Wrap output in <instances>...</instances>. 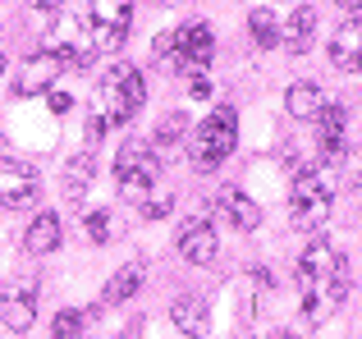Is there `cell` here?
I'll use <instances>...</instances> for the list:
<instances>
[{
	"instance_id": "obj_23",
	"label": "cell",
	"mask_w": 362,
	"mask_h": 339,
	"mask_svg": "<svg viewBox=\"0 0 362 339\" xmlns=\"http://www.w3.org/2000/svg\"><path fill=\"white\" fill-rule=\"evenodd\" d=\"M247 28H252V37H257V46H275L280 42V18L271 14V9H252V14H247Z\"/></svg>"
},
{
	"instance_id": "obj_20",
	"label": "cell",
	"mask_w": 362,
	"mask_h": 339,
	"mask_svg": "<svg viewBox=\"0 0 362 339\" xmlns=\"http://www.w3.org/2000/svg\"><path fill=\"white\" fill-rule=\"evenodd\" d=\"M88 23H106V28L129 32V23H133V0H92V18H88Z\"/></svg>"
},
{
	"instance_id": "obj_14",
	"label": "cell",
	"mask_w": 362,
	"mask_h": 339,
	"mask_svg": "<svg viewBox=\"0 0 362 339\" xmlns=\"http://www.w3.org/2000/svg\"><path fill=\"white\" fill-rule=\"evenodd\" d=\"M170 321H175L179 335L202 339L206 331H211V307H206V298H179V303L170 307Z\"/></svg>"
},
{
	"instance_id": "obj_11",
	"label": "cell",
	"mask_w": 362,
	"mask_h": 339,
	"mask_svg": "<svg viewBox=\"0 0 362 339\" xmlns=\"http://www.w3.org/2000/svg\"><path fill=\"white\" fill-rule=\"evenodd\" d=\"M330 64L339 73H362V18H349L330 42Z\"/></svg>"
},
{
	"instance_id": "obj_31",
	"label": "cell",
	"mask_w": 362,
	"mask_h": 339,
	"mask_svg": "<svg viewBox=\"0 0 362 339\" xmlns=\"http://www.w3.org/2000/svg\"><path fill=\"white\" fill-rule=\"evenodd\" d=\"M335 5H344V9H358V5H362V0H335Z\"/></svg>"
},
{
	"instance_id": "obj_2",
	"label": "cell",
	"mask_w": 362,
	"mask_h": 339,
	"mask_svg": "<svg viewBox=\"0 0 362 339\" xmlns=\"http://www.w3.org/2000/svg\"><path fill=\"white\" fill-rule=\"evenodd\" d=\"M234 143H239V115H234V106H216L211 115L188 133L184 147H188V161H193L197 174H211V170L234 152Z\"/></svg>"
},
{
	"instance_id": "obj_24",
	"label": "cell",
	"mask_w": 362,
	"mask_h": 339,
	"mask_svg": "<svg viewBox=\"0 0 362 339\" xmlns=\"http://www.w3.org/2000/svg\"><path fill=\"white\" fill-rule=\"evenodd\" d=\"M83 234H88V243H110V234H115V220H110L106 206H92V211L83 215Z\"/></svg>"
},
{
	"instance_id": "obj_17",
	"label": "cell",
	"mask_w": 362,
	"mask_h": 339,
	"mask_svg": "<svg viewBox=\"0 0 362 339\" xmlns=\"http://www.w3.org/2000/svg\"><path fill=\"white\" fill-rule=\"evenodd\" d=\"M188 133H193V124H188V115H165L156 124V133H151V152L156 156H165V152H179V147L188 143Z\"/></svg>"
},
{
	"instance_id": "obj_29",
	"label": "cell",
	"mask_w": 362,
	"mask_h": 339,
	"mask_svg": "<svg viewBox=\"0 0 362 339\" xmlns=\"http://www.w3.org/2000/svg\"><path fill=\"white\" fill-rule=\"evenodd\" d=\"M33 5H37V9H42V14H55V9H60V5H64V0H33Z\"/></svg>"
},
{
	"instance_id": "obj_18",
	"label": "cell",
	"mask_w": 362,
	"mask_h": 339,
	"mask_svg": "<svg viewBox=\"0 0 362 339\" xmlns=\"http://www.w3.org/2000/svg\"><path fill=\"white\" fill-rule=\"evenodd\" d=\"M142 280H147V266H142V261H129V266H119L115 275H110V285H106L101 298H106V303H129L142 289Z\"/></svg>"
},
{
	"instance_id": "obj_32",
	"label": "cell",
	"mask_w": 362,
	"mask_h": 339,
	"mask_svg": "<svg viewBox=\"0 0 362 339\" xmlns=\"http://www.w3.org/2000/svg\"><path fill=\"white\" fill-rule=\"evenodd\" d=\"M0 73H5V51H0Z\"/></svg>"
},
{
	"instance_id": "obj_28",
	"label": "cell",
	"mask_w": 362,
	"mask_h": 339,
	"mask_svg": "<svg viewBox=\"0 0 362 339\" xmlns=\"http://www.w3.org/2000/svg\"><path fill=\"white\" fill-rule=\"evenodd\" d=\"M349 184H362V152L349 156Z\"/></svg>"
},
{
	"instance_id": "obj_19",
	"label": "cell",
	"mask_w": 362,
	"mask_h": 339,
	"mask_svg": "<svg viewBox=\"0 0 362 339\" xmlns=\"http://www.w3.org/2000/svg\"><path fill=\"white\" fill-rule=\"evenodd\" d=\"M330 202H335V193H317V197H308V202H289L293 225H298V230H321V225L330 220Z\"/></svg>"
},
{
	"instance_id": "obj_9",
	"label": "cell",
	"mask_w": 362,
	"mask_h": 339,
	"mask_svg": "<svg viewBox=\"0 0 362 339\" xmlns=\"http://www.w3.org/2000/svg\"><path fill=\"white\" fill-rule=\"evenodd\" d=\"M33 321H37V289L33 285H23V289L5 285V298H0V326L14 331V335H23V331H33Z\"/></svg>"
},
{
	"instance_id": "obj_25",
	"label": "cell",
	"mask_w": 362,
	"mask_h": 339,
	"mask_svg": "<svg viewBox=\"0 0 362 339\" xmlns=\"http://www.w3.org/2000/svg\"><path fill=\"white\" fill-rule=\"evenodd\" d=\"M170 206H175V197H170V193H147V202H142V215H147V220H165V215H170Z\"/></svg>"
},
{
	"instance_id": "obj_22",
	"label": "cell",
	"mask_w": 362,
	"mask_h": 339,
	"mask_svg": "<svg viewBox=\"0 0 362 339\" xmlns=\"http://www.w3.org/2000/svg\"><path fill=\"white\" fill-rule=\"evenodd\" d=\"M83 331H88V312L78 307H64L51 316V339H83Z\"/></svg>"
},
{
	"instance_id": "obj_27",
	"label": "cell",
	"mask_w": 362,
	"mask_h": 339,
	"mask_svg": "<svg viewBox=\"0 0 362 339\" xmlns=\"http://www.w3.org/2000/svg\"><path fill=\"white\" fill-rule=\"evenodd\" d=\"M51 110H55V115H69V110H74V97H69V92H51Z\"/></svg>"
},
{
	"instance_id": "obj_10",
	"label": "cell",
	"mask_w": 362,
	"mask_h": 339,
	"mask_svg": "<svg viewBox=\"0 0 362 339\" xmlns=\"http://www.w3.org/2000/svg\"><path fill=\"white\" fill-rule=\"evenodd\" d=\"M170 37H175V51L184 55L188 64H202V69H206V64H211L216 37H211V28H206L202 18H193V23H179V28H175V32H170Z\"/></svg>"
},
{
	"instance_id": "obj_7",
	"label": "cell",
	"mask_w": 362,
	"mask_h": 339,
	"mask_svg": "<svg viewBox=\"0 0 362 339\" xmlns=\"http://www.w3.org/2000/svg\"><path fill=\"white\" fill-rule=\"evenodd\" d=\"M60 60H55V51H37V55H28L23 64H18V73H14V92L18 97H46V92L55 88V78H60Z\"/></svg>"
},
{
	"instance_id": "obj_16",
	"label": "cell",
	"mask_w": 362,
	"mask_h": 339,
	"mask_svg": "<svg viewBox=\"0 0 362 339\" xmlns=\"http://www.w3.org/2000/svg\"><path fill=\"white\" fill-rule=\"evenodd\" d=\"M221 211H225V220H230L234 230H243V234H252L257 225H262V206H257L243 188H225L221 193Z\"/></svg>"
},
{
	"instance_id": "obj_3",
	"label": "cell",
	"mask_w": 362,
	"mask_h": 339,
	"mask_svg": "<svg viewBox=\"0 0 362 339\" xmlns=\"http://www.w3.org/2000/svg\"><path fill=\"white\" fill-rule=\"evenodd\" d=\"M156 174H160V156L151 152V143H147V138H129L124 152H119V161H115L119 193L129 197V202L142 206L147 193H151V184H156Z\"/></svg>"
},
{
	"instance_id": "obj_21",
	"label": "cell",
	"mask_w": 362,
	"mask_h": 339,
	"mask_svg": "<svg viewBox=\"0 0 362 339\" xmlns=\"http://www.w3.org/2000/svg\"><path fill=\"white\" fill-rule=\"evenodd\" d=\"M92 170H97V165H92V156H83V152L74 156V161L64 165V197H74V202H78V197L92 188Z\"/></svg>"
},
{
	"instance_id": "obj_4",
	"label": "cell",
	"mask_w": 362,
	"mask_h": 339,
	"mask_svg": "<svg viewBox=\"0 0 362 339\" xmlns=\"http://www.w3.org/2000/svg\"><path fill=\"white\" fill-rule=\"evenodd\" d=\"M175 248H179V257L193 261V266H211L216 252H221V239H216L211 220H202V215H188V220H179Z\"/></svg>"
},
{
	"instance_id": "obj_8",
	"label": "cell",
	"mask_w": 362,
	"mask_h": 339,
	"mask_svg": "<svg viewBox=\"0 0 362 339\" xmlns=\"http://www.w3.org/2000/svg\"><path fill=\"white\" fill-rule=\"evenodd\" d=\"M335 275H344V257H339V248L326 243V239H312L308 248H303V257H298V289L317 285V280H335Z\"/></svg>"
},
{
	"instance_id": "obj_13",
	"label": "cell",
	"mask_w": 362,
	"mask_h": 339,
	"mask_svg": "<svg viewBox=\"0 0 362 339\" xmlns=\"http://www.w3.org/2000/svg\"><path fill=\"white\" fill-rule=\"evenodd\" d=\"M60 239H64V225H60V215H55V211H42V215H33V225H28V234H23V248L33 252V257H51V252L60 248Z\"/></svg>"
},
{
	"instance_id": "obj_1",
	"label": "cell",
	"mask_w": 362,
	"mask_h": 339,
	"mask_svg": "<svg viewBox=\"0 0 362 339\" xmlns=\"http://www.w3.org/2000/svg\"><path fill=\"white\" fill-rule=\"evenodd\" d=\"M142 101H147V83H142V73L133 69V64L106 69V78H101L97 97H92V106H88V143H101L106 129L129 124L142 110Z\"/></svg>"
},
{
	"instance_id": "obj_30",
	"label": "cell",
	"mask_w": 362,
	"mask_h": 339,
	"mask_svg": "<svg viewBox=\"0 0 362 339\" xmlns=\"http://www.w3.org/2000/svg\"><path fill=\"white\" fill-rule=\"evenodd\" d=\"M151 5H160V9H175V5H184V0H151Z\"/></svg>"
},
{
	"instance_id": "obj_6",
	"label": "cell",
	"mask_w": 362,
	"mask_h": 339,
	"mask_svg": "<svg viewBox=\"0 0 362 339\" xmlns=\"http://www.w3.org/2000/svg\"><path fill=\"white\" fill-rule=\"evenodd\" d=\"M298 294H303V316H308L312 326H321V321H330V316L344 307V298H349V280H344V275H335V280H317V285H303Z\"/></svg>"
},
{
	"instance_id": "obj_12",
	"label": "cell",
	"mask_w": 362,
	"mask_h": 339,
	"mask_svg": "<svg viewBox=\"0 0 362 339\" xmlns=\"http://www.w3.org/2000/svg\"><path fill=\"white\" fill-rule=\"evenodd\" d=\"M312 37H317V9H312V5H298L280 23V42H275V46H284L289 55H303L312 46Z\"/></svg>"
},
{
	"instance_id": "obj_26",
	"label": "cell",
	"mask_w": 362,
	"mask_h": 339,
	"mask_svg": "<svg viewBox=\"0 0 362 339\" xmlns=\"http://www.w3.org/2000/svg\"><path fill=\"white\" fill-rule=\"evenodd\" d=\"M170 51H175V37H170V32H160L156 42H151V55H156V60H165Z\"/></svg>"
},
{
	"instance_id": "obj_33",
	"label": "cell",
	"mask_w": 362,
	"mask_h": 339,
	"mask_svg": "<svg viewBox=\"0 0 362 339\" xmlns=\"http://www.w3.org/2000/svg\"><path fill=\"white\" fill-rule=\"evenodd\" d=\"M0 298H5V280H0Z\"/></svg>"
},
{
	"instance_id": "obj_15",
	"label": "cell",
	"mask_w": 362,
	"mask_h": 339,
	"mask_svg": "<svg viewBox=\"0 0 362 339\" xmlns=\"http://www.w3.org/2000/svg\"><path fill=\"white\" fill-rule=\"evenodd\" d=\"M326 101H330V97L321 92V83H312V78L289 83V92H284V106H289V115H293V119H317Z\"/></svg>"
},
{
	"instance_id": "obj_5",
	"label": "cell",
	"mask_w": 362,
	"mask_h": 339,
	"mask_svg": "<svg viewBox=\"0 0 362 339\" xmlns=\"http://www.w3.org/2000/svg\"><path fill=\"white\" fill-rule=\"evenodd\" d=\"M37 188H42V179H37L33 165L14 161V156H0V206H5V211L28 206L37 197Z\"/></svg>"
}]
</instances>
